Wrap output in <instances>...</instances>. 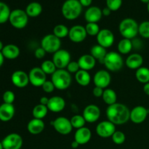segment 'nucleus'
Listing matches in <instances>:
<instances>
[{
    "label": "nucleus",
    "instance_id": "obj_56",
    "mask_svg": "<svg viewBox=\"0 0 149 149\" xmlns=\"http://www.w3.org/2000/svg\"><path fill=\"white\" fill-rule=\"evenodd\" d=\"M147 10H148V12L149 13V2L147 4Z\"/></svg>",
    "mask_w": 149,
    "mask_h": 149
},
{
    "label": "nucleus",
    "instance_id": "obj_23",
    "mask_svg": "<svg viewBox=\"0 0 149 149\" xmlns=\"http://www.w3.org/2000/svg\"><path fill=\"white\" fill-rule=\"evenodd\" d=\"M78 63L80 69L89 71L94 68L96 64V60L90 54L83 55L79 58Z\"/></svg>",
    "mask_w": 149,
    "mask_h": 149
},
{
    "label": "nucleus",
    "instance_id": "obj_35",
    "mask_svg": "<svg viewBox=\"0 0 149 149\" xmlns=\"http://www.w3.org/2000/svg\"><path fill=\"white\" fill-rule=\"evenodd\" d=\"M68 33H69V29L63 24L56 25L53 29V34L59 39H63L68 36Z\"/></svg>",
    "mask_w": 149,
    "mask_h": 149
},
{
    "label": "nucleus",
    "instance_id": "obj_44",
    "mask_svg": "<svg viewBox=\"0 0 149 149\" xmlns=\"http://www.w3.org/2000/svg\"><path fill=\"white\" fill-rule=\"evenodd\" d=\"M42 90L44 92L47 93H51L52 92L54 91V90L55 89V86H54L53 83L52 82V81H47V80L45 83L43 84V85L42 86Z\"/></svg>",
    "mask_w": 149,
    "mask_h": 149
},
{
    "label": "nucleus",
    "instance_id": "obj_29",
    "mask_svg": "<svg viewBox=\"0 0 149 149\" xmlns=\"http://www.w3.org/2000/svg\"><path fill=\"white\" fill-rule=\"evenodd\" d=\"M133 49L132 42L131 39L123 38L119 42L117 45V49L119 53L121 55H127L129 54Z\"/></svg>",
    "mask_w": 149,
    "mask_h": 149
},
{
    "label": "nucleus",
    "instance_id": "obj_19",
    "mask_svg": "<svg viewBox=\"0 0 149 149\" xmlns=\"http://www.w3.org/2000/svg\"><path fill=\"white\" fill-rule=\"evenodd\" d=\"M47 107L53 113H60L65 109V101L61 96H52L49 99Z\"/></svg>",
    "mask_w": 149,
    "mask_h": 149
},
{
    "label": "nucleus",
    "instance_id": "obj_9",
    "mask_svg": "<svg viewBox=\"0 0 149 149\" xmlns=\"http://www.w3.org/2000/svg\"><path fill=\"white\" fill-rule=\"evenodd\" d=\"M52 61L58 69H64L71 62V54L66 49H59L53 54Z\"/></svg>",
    "mask_w": 149,
    "mask_h": 149
},
{
    "label": "nucleus",
    "instance_id": "obj_26",
    "mask_svg": "<svg viewBox=\"0 0 149 149\" xmlns=\"http://www.w3.org/2000/svg\"><path fill=\"white\" fill-rule=\"evenodd\" d=\"M20 49L18 47L13 44H9L5 45L3 48L1 53L4 58L8 60H15L20 55Z\"/></svg>",
    "mask_w": 149,
    "mask_h": 149
},
{
    "label": "nucleus",
    "instance_id": "obj_38",
    "mask_svg": "<svg viewBox=\"0 0 149 149\" xmlns=\"http://www.w3.org/2000/svg\"><path fill=\"white\" fill-rule=\"evenodd\" d=\"M84 27L87 35L91 36H97L100 31V26L96 23H87Z\"/></svg>",
    "mask_w": 149,
    "mask_h": 149
},
{
    "label": "nucleus",
    "instance_id": "obj_43",
    "mask_svg": "<svg viewBox=\"0 0 149 149\" xmlns=\"http://www.w3.org/2000/svg\"><path fill=\"white\" fill-rule=\"evenodd\" d=\"M66 70L70 74H76L80 70L79 65L77 61H71L67 65Z\"/></svg>",
    "mask_w": 149,
    "mask_h": 149
},
{
    "label": "nucleus",
    "instance_id": "obj_7",
    "mask_svg": "<svg viewBox=\"0 0 149 149\" xmlns=\"http://www.w3.org/2000/svg\"><path fill=\"white\" fill-rule=\"evenodd\" d=\"M61 39L55 36L53 33L46 35L41 41V47L46 51L47 53L54 54L61 49Z\"/></svg>",
    "mask_w": 149,
    "mask_h": 149
},
{
    "label": "nucleus",
    "instance_id": "obj_21",
    "mask_svg": "<svg viewBox=\"0 0 149 149\" xmlns=\"http://www.w3.org/2000/svg\"><path fill=\"white\" fill-rule=\"evenodd\" d=\"M92 138V132L89 128L81 127L77 130L74 135V141L79 145H84L90 141Z\"/></svg>",
    "mask_w": 149,
    "mask_h": 149
},
{
    "label": "nucleus",
    "instance_id": "obj_31",
    "mask_svg": "<svg viewBox=\"0 0 149 149\" xmlns=\"http://www.w3.org/2000/svg\"><path fill=\"white\" fill-rule=\"evenodd\" d=\"M102 98H103V100L105 103H106L108 106H111V105L116 103L117 95H116V92L112 89L106 88L103 91Z\"/></svg>",
    "mask_w": 149,
    "mask_h": 149
},
{
    "label": "nucleus",
    "instance_id": "obj_36",
    "mask_svg": "<svg viewBox=\"0 0 149 149\" xmlns=\"http://www.w3.org/2000/svg\"><path fill=\"white\" fill-rule=\"evenodd\" d=\"M41 68L46 74H51V75L53 74L56 71V70L58 69L53 61H49V60H47V61H44L42 65H41Z\"/></svg>",
    "mask_w": 149,
    "mask_h": 149
},
{
    "label": "nucleus",
    "instance_id": "obj_13",
    "mask_svg": "<svg viewBox=\"0 0 149 149\" xmlns=\"http://www.w3.org/2000/svg\"><path fill=\"white\" fill-rule=\"evenodd\" d=\"M96 39H97V45H100L106 49L111 47L113 45L115 41L114 34L113 32L107 29L100 30L96 36Z\"/></svg>",
    "mask_w": 149,
    "mask_h": 149
},
{
    "label": "nucleus",
    "instance_id": "obj_32",
    "mask_svg": "<svg viewBox=\"0 0 149 149\" xmlns=\"http://www.w3.org/2000/svg\"><path fill=\"white\" fill-rule=\"evenodd\" d=\"M135 77L139 82L146 84L149 82V68L141 66L135 71Z\"/></svg>",
    "mask_w": 149,
    "mask_h": 149
},
{
    "label": "nucleus",
    "instance_id": "obj_10",
    "mask_svg": "<svg viewBox=\"0 0 149 149\" xmlns=\"http://www.w3.org/2000/svg\"><path fill=\"white\" fill-rule=\"evenodd\" d=\"M29 82L33 87H42L47 81V74L42 71L41 67H34L29 71Z\"/></svg>",
    "mask_w": 149,
    "mask_h": 149
},
{
    "label": "nucleus",
    "instance_id": "obj_53",
    "mask_svg": "<svg viewBox=\"0 0 149 149\" xmlns=\"http://www.w3.org/2000/svg\"><path fill=\"white\" fill-rule=\"evenodd\" d=\"M4 47V45H3L2 42H1V41H0V52H1V51H2Z\"/></svg>",
    "mask_w": 149,
    "mask_h": 149
},
{
    "label": "nucleus",
    "instance_id": "obj_8",
    "mask_svg": "<svg viewBox=\"0 0 149 149\" xmlns=\"http://www.w3.org/2000/svg\"><path fill=\"white\" fill-rule=\"evenodd\" d=\"M50 125L53 126L57 132L63 135H68L73 130L71 121L63 116H60L56 118L55 120L51 121Z\"/></svg>",
    "mask_w": 149,
    "mask_h": 149
},
{
    "label": "nucleus",
    "instance_id": "obj_54",
    "mask_svg": "<svg viewBox=\"0 0 149 149\" xmlns=\"http://www.w3.org/2000/svg\"><path fill=\"white\" fill-rule=\"evenodd\" d=\"M141 1H142L143 3H146V4H148L149 2V0H140Z\"/></svg>",
    "mask_w": 149,
    "mask_h": 149
},
{
    "label": "nucleus",
    "instance_id": "obj_6",
    "mask_svg": "<svg viewBox=\"0 0 149 149\" xmlns=\"http://www.w3.org/2000/svg\"><path fill=\"white\" fill-rule=\"evenodd\" d=\"M9 22L13 27L17 29H23L29 23V16L25 10L15 9L11 11Z\"/></svg>",
    "mask_w": 149,
    "mask_h": 149
},
{
    "label": "nucleus",
    "instance_id": "obj_22",
    "mask_svg": "<svg viewBox=\"0 0 149 149\" xmlns=\"http://www.w3.org/2000/svg\"><path fill=\"white\" fill-rule=\"evenodd\" d=\"M15 110L13 104L3 103L0 106V120L7 122L11 120L14 116Z\"/></svg>",
    "mask_w": 149,
    "mask_h": 149
},
{
    "label": "nucleus",
    "instance_id": "obj_52",
    "mask_svg": "<svg viewBox=\"0 0 149 149\" xmlns=\"http://www.w3.org/2000/svg\"><path fill=\"white\" fill-rule=\"evenodd\" d=\"M4 57L3 56L2 53H1V52H0V68L1 67V65H3V63H4Z\"/></svg>",
    "mask_w": 149,
    "mask_h": 149
},
{
    "label": "nucleus",
    "instance_id": "obj_41",
    "mask_svg": "<svg viewBox=\"0 0 149 149\" xmlns=\"http://www.w3.org/2000/svg\"><path fill=\"white\" fill-rule=\"evenodd\" d=\"M122 5V0H106V7L111 12L119 10Z\"/></svg>",
    "mask_w": 149,
    "mask_h": 149
},
{
    "label": "nucleus",
    "instance_id": "obj_2",
    "mask_svg": "<svg viewBox=\"0 0 149 149\" xmlns=\"http://www.w3.org/2000/svg\"><path fill=\"white\" fill-rule=\"evenodd\" d=\"M82 7L79 0H65L61 7V13L65 19L74 20L79 17Z\"/></svg>",
    "mask_w": 149,
    "mask_h": 149
},
{
    "label": "nucleus",
    "instance_id": "obj_33",
    "mask_svg": "<svg viewBox=\"0 0 149 149\" xmlns=\"http://www.w3.org/2000/svg\"><path fill=\"white\" fill-rule=\"evenodd\" d=\"M48 109L46 106L42 104H38L33 107L32 110V116L35 119H43L48 113Z\"/></svg>",
    "mask_w": 149,
    "mask_h": 149
},
{
    "label": "nucleus",
    "instance_id": "obj_49",
    "mask_svg": "<svg viewBox=\"0 0 149 149\" xmlns=\"http://www.w3.org/2000/svg\"><path fill=\"white\" fill-rule=\"evenodd\" d=\"M111 13V11L110 9L108 8L107 7H105V8H103V10H102V14H103V16L108 17V16L110 15Z\"/></svg>",
    "mask_w": 149,
    "mask_h": 149
},
{
    "label": "nucleus",
    "instance_id": "obj_18",
    "mask_svg": "<svg viewBox=\"0 0 149 149\" xmlns=\"http://www.w3.org/2000/svg\"><path fill=\"white\" fill-rule=\"evenodd\" d=\"M12 83L17 88H24L29 84V74L21 70L14 71L11 76Z\"/></svg>",
    "mask_w": 149,
    "mask_h": 149
},
{
    "label": "nucleus",
    "instance_id": "obj_34",
    "mask_svg": "<svg viewBox=\"0 0 149 149\" xmlns=\"http://www.w3.org/2000/svg\"><path fill=\"white\" fill-rule=\"evenodd\" d=\"M10 13L11 10L9 6L6 3L0 1V24H3L9 21Z\"/></svg>",
    "mask_w": 149,
    "mask_h": 149
},
{
    "label": "nucleus",
    "instance_id": "obj_25",
    "mask_svg": "<svg viewBox=\"0 0 149 149\" xmlns=\"http://www.w3.org/2000/svg\"><path fill=\"white\" fill-rule=\"evenodd\" d=\"M143 63V58L139 53H132L127 58L125 64L130 69H138Z\"/></svg>",
    "mask_w": 149,
    "mask_h": 149
},
{
    "label": "nucleus",
    "instance_id": "obj_17",
    "mask_svg": "<svg viewBox=\"0 0 149 149\" xmlns=\"http://www.w3.org/2000/svg\"><path fill=\"white\" fill-rule=\"evenodd\" d=\"M111 77L110 74L106 70H100L97 71L93 77V82L95 87H101L106 89L111 84Z\"/></svg>",
    "mask_w": 149,
    "mask_h": 149
},
{
    "label": "nucleus",
    "instance_id": "obj_42",
    "mask_svg": "<svg viewBox=\"0 0 149 149\" xmlns=\"http://www.w3.org/2000/svg\"><path fill=\"white\" fill-rule=\"evenodd\" d=\"M2 99L4 103L13 104V102L15 101V95L13 91H11V90H7L3 94Z\"/></svg>",
    "mask_w": 149,
    "mask_h": 149
},
{
    "label": "nucleus",
    "instance_id": "obj_12",
    "mask_svg": "<svg viewBox=\"0 0 149 149\" xmlns=\"http://www.w3.org/2000/svg\"><path fill=\"white\" fill-rule=\"evenodd\" d=\"M95 132L98 136L103 138H110L116 132V125L110 121L106 120L100 122L96 127Z\"/></svg>",
    "mask_w": 149,
    "mask_h": 149
},
{
    "label": "nucleus",
    "instance_id": "obj_16",
    "mask_svg": "<svg viewBox=\"0 0 149 149\" xmlns=\"http://www.w3.org/2000/svg\"><path fill=\"white\" fill-rule=\"evenodd\" d=\"M149 113V110L143 106H135L130 111V120L133 123L139 125L145 122Z\"/></svg>",
    "mask_w": 149,
    "mask_h": 149
},
{
    "label": "nucleus",
    "instance_id": "obj_55",
    "mask_svg": "<svg viewBox=\"0 0 149 149\" xmlns=\"http://www.w3.org/2000/svg\"><path fill=\"white\" fill-rule=\"evenodd\" d=\"M0 149H4V148H3V146H2V143H1V142H0Z\"/></svg>",
    "mask_w": 149,
    "mask_h": 149
},
{
    "label": "nucleus",
    "instance_id": "obj_11",
    "mask_svg": "<svg viewBox=\"0 0 149 149\" xmlns=\"http://www.w3.org/2000/svg\"><path fill=\"white\" fill-rule=\"evenodd\" d=\"M4 149H21L23 141L17 133H10L1 141Z\"/></svg>",
    "mask_w": 149,
    "mask_h": 149
},
{
    "label": "nucleus",
    "instance_id": "obj_5",
    "mask_svg": "<svg viewBox=\"0 0 149 149\" xmlns=\"http://www.w3.org/2000/svg\"><path fill=\"white\" fill-rule=\"evenodd\" d=\"M103 63L109 71L115 72L122 69L124 65V61L120 53L111 51L107 52Z\"/></svg>",
    "mask_w": 149,
    "mask_h": 149
},
{
    "label": "nucleus",
    "instance_id": "obj_50",
    "mask_svg": "<svg viewBox=\"0 0 149 149\" xmlns=\"http://www.w3.org/2000/svg\"><path fill=\"white\" fill-rule=\"evenodd\" d=\"M143 92L146 95L149 96V82L144 84L143 86Z\"/></svg>",
    "mask_w": 149,
    "mask_h": 149
},
{
    "label": "nucleus",
    "instance_id": "obj_28",
    "mask_svg": "<svg viewBox=\"0 0 149 149\" xmlns=\"http://www.w3.org/2000/svg\"><path fill=\"white\" fill-rule=\"evenodd\" d=\"M75 79L79 85L86 87L89 85L91 81V76L89 71L80 69L78 72L75 74Z\"/></svg>",
    "mask_w": 149,
    "mask_h": 149
},
{
    "label": "nucleus",
    "instance_id": "obj_40",
    "mask_svg": "<svg viewBox=\"0 0 149 149\" xmlns=\"http://www.w3.org/2000/svg\"><path fill=\"white\" fill-rule=\"evenodd\" d=\"M112 141L116 145H122L125 143V140H126V136H125V133L122 131L116 130V132L113 134L111 136Z\"/></svg>",
    "mask_w": 149,
    "mask_h": 149
},
{
    "label": "nucleus",
    "instance_id": "obj_46",
    "mask_svg": "<svg viewBox=\"0 0 149 149\" xmlns=\"http://www.w3.org/2000/svg\"><path fill=\"white\" fill-rule=\"evenodd\" d=\"M105 89L101 88V87H95L93 90V94L95 97H102L103 94V91H104Z\"/></svg>",
    "mask_w": 149,
    "mask_h": 149
},
{
    "label": "nucleus",
    "instance_id": "obj_30",
    "mask_svg": "<svg viewBox=\"0 0 149 149\" xmlns=\"http://www.w3.org/2000/svg\"><path fill=\"white\" fill-rule=\"evenodd\" d=\"M107 52L106 48L103 47L99 45H95L90 49V55L96 60L103 63Z\"/></svg>",
    "mask_w": 149,
    "mask_h": 149
},
{
    "label": "nucleus",
    "instance_id": "obj_45",
    "mask_svg": "<svg viewBox=\"0 0 149 149\" xmlns=\"http://www.w3.org/2000/svg\"><path fill=\"white\" fill-rule=\"evenodd\" d=\"M47 52L42 47H38L36 50L34 51V55L37 59H42L45 57Z\"/></svg>",
    "mask_w": 149,
    "mask_h": 149
},
{
    "label": "nucleus",
    "instance_id": "obj_27",
    "mask_svg": "<svg viewBox=\"0 0 149 149\" xmlns=\"http://www.w3.org/2000/svg\"><path fill=\"white\" fill-rule=\"evenodd\" d=\"M25 11L29 17H36L42 13V6L37 1H32L28 4Z\"/></svg>",
    "mask_w": 149,
    "mask_h": 149
},
{
    "label": "nucleus",
    "instance_id": "obj_14",
    "mask_svg": "<svg viewBox=\"0 0 149 149\" xmlns=\"http://www.w3.org/2000/svg\"><path fill=\"white\" fill-rule=\"evenodd\" d=\"M100 114L101 112L98 106L95 104H90L84 108L82 116L87 123H95L100 119Z\"/></svg>",
    "mask_w": 149,
    "mask_h": 149
},
{
    "label": "nucleus",
    "instance_id": "obj_51",
    "mask_svg": "<svg viewBox=\"0 0 149 149\" xmlns=\"http://www.w3.org/2000/svg\"><path fill=\"white\" fill-rule=\"evenodd\" d=\"M79 146H80L79 144L76 141H74L72 143H71V147H72V148H74V149L77 148Z\"/></svg>",
    "mask_w": 149,
    "mask_h": 149
},
{
    "label": "nucleus",
    "instance_id": "obj_4",
    "mask_svg": "<svg viewBox=\"0 0 149 149\" xmlns=\"http://www.w3.org/2000/svg\"><path fill=\"white\" fill-rule=\"evenodd\" d=\"M51 81L53 83L55 89L65 90L71 86L72 78L71 74L67 70L57 69L56 71L51 75Z\"/></svg>",
    "mask_w": 149,
    "mask_h": 149
},
{
    "label": "nucleus",
    "instance_id": "obj_39",
    "mask_svg": "<svg viewBox=\"0 0 149 149\" xmlns=\"http://www.w3.org/2000/svg\"><path fill=\"white\" fill-rule=\"evenodd\" d=\"M138 34L141 35L143 38L149 39V21H143L139 25Z\"/></svg>",
    "mask_w": 149,
    "mask_h": 149
},
{
    "label": "nucleus",
    "instance_id": "obj_24",
    "mask_svg": "<svg viewBox=\"0 0 149 149\" xmlns=\"http://www.w3.org/2000/svg\"><path fill=\"white\" fill-rule=\"evenodd\" d=\"M45 125L43 120L42 119H35V118H33L31 120L29 121L27 125V130L29 133L34 135L42 133L44 130H45Z\"/></svg>",
    "mask_w": 149,
    "mask_h": 149
},
{
    "label": "nucleus",
    "instance_id": "obj_3",
    "mask_svg": "<svg viewBox=\"0 0 149 149\" xmlns=\"http://www.w3.org/2000/svg\"><path fill=\"white\" fill-rule=\"evenodd\" d=\"M139 24L134 19L127 17L123 19L119 25V31L125 39H133L138 34Z\"/></svg>",
    "mask_w": 149,
    "mask_h": 149
},
{
    "label": "nucleus",
    "instance_id": "obj_15",
    "mask_svg": "<svg viewBox=\"0 0 149 149\" xmlns=\"http://www.w3.org/2000/svg\"><path fill=\"white\" fill-rule=\"evenodd\" d=\"M87 36L85 27L81 25H75L69 29L68 37L74 43H81L84 42Z\"/></svg>",
    "mask_w": 149,
    "mask_h": 149
},
{
    "label": "nucleus",
    "instance_id": "obj_48",
    "mask_svg": "<svg viewBox=\"0 0 149 149\" xmlns=\"http://www.w3.org/2000/svg\"><path fill=\"white\" fill-rule=\"evenodd\" d=\"M49 98H48L46 96H43V97H41L40 100H39V103H40V104L47 106L48 104V102H49Z\"/></svg>",
    "mask_w": 149,
    "mask_h": 149
},
{
    "label": "nucleus",
    "instance_id": "obj_1",
    "mask_svg": "<svg viewBox=\"0 0 149 149\" xmlns=\"http://www.w3.org/2000/svg\"><path fill=\"white\" fill-rule=\"evenodd\" d=\"M106 113L108 120L115 125L126 124L130 117V110L129 108L126 105L117 102L108 106Z\"/></svg>",
    "mask_w": 149,
    "mask_h": 149
},
{
    "label": "nucleus",
    "instance_id": "obj_20",
    "mask_svg": "<svg viewBox=\"0 0 149 149\" xmlns=\"http://www.w3.org/2000/svg\"><path fill=\"white\" fill-rule=\"evenodd\" d=\"M103 17L102 10L96 6L88 7L84 13V19L87 23H96L99 22Z\"/></svg>",
    "mask_w": 149,
    "mask_h": 149
},
{
    "label": "nucleus",
    "instance_id": "obj_47",
    "mask_svg": "<svg viewBox=\"0 0 149 149\" xmlns=\"http://www.w3.org/2000/svg\"><path fill=\"white\" fill-rule=\"evenodd\" d=\"M79 1L80 4H81L82 7H90L92 4V2H93V0H79Z\"/></svg>",
    "mask_w": 149,
    "mask_h": 149
},
{
    "label": "nucleus",
    "instance_id": "obj_37",
    "mask_svg": "<svg viewBox=\"0 0 149 149\" xmlns=\"http://www.w3.org/2000/svg\"><path fill=\"white\" fill-rule=\"evenodd\" d=\"M70 121H71L73 128H75L77 130L84 127L86 124V121L82 115H75L71 117Z\"/></svg>",
    "mask_w": 149,
    "mask_h": 149
}]
</instances>
